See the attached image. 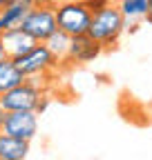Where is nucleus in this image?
<instances>
[{
    "instance_id": "5",
    "label": "nucleus",
    "mask_w": 152,
    "mask_h": 160,
    "mask_svg": "<svg viewBox=\"0 0 152 160\" xmlns=\"http://www.w3.org/2000/svg\"><path fill=\"white\" fill-rule=\"evenodd\" d=\"M43 98H45V93H43L41 85H36L31 78H27L25 82L16 85L14 89L0 96L7 111H36Z\"/></svg>"
},
{
    "instance_id": "3",
    "label": "nucleus",
    "mask_w": 152,
    "mask_h": 160,
    "mask_svg": "<svg viewBox=\"0 0 152 160\" xmlns=\"http://www.w3.org/2000/svg\"><path fill=\"white\" fill-rule=\"evenodd\" d=\"M56 22L58 29L67 31L69 36L87 33L92 11L85 5V0H63V2H56Z\"/></svg>"
},
{
    "instance_id": "17",
    "label": "nucleus",
    "mask_w": 152,
    "mask_h": 160,
    "mask_svg": "<svg viewBox=\"0 0 152 160\" xmlns=\"http://www.w3.org/2000/svg\"><path fill=\"white\" fill-rule=\"evenodd\" d=\"M7 58V53H5V47H3V42H0V60H5Z\"/></svg>"
},
{
    "instance_id": "1",
    "label": "nucleus",
    "mask_w": 152,
    "mask_h": 160,
    "mask_svg": "<svg viewBox=\"0 0 152 160\" xmlns=\"http://www.w3.org/2000/svg\"><path fill=\"white\" fill-rule=\"evenodd\" d=\"M125 27H128V20L123 18L119 7L117 5H107L105 9L92 13V22H90L87 33L94 40H99L103 45V49H110V47H114L119 42V38L125 31Z\"/></svg>"
},
{
    "instance_id": "16",
    "label": "nucleus",
    "mask_w": 152,
    "mask_h": 160,
    "mask_svg": "<svg viewBox=\"0 0 152 160\" xmlns=\"http://www.w3.org/2000/svg\"><path fill=\"white\" fill-rule=\"evenodd\" d=\"M145 20L152 25V0H148V11H145Z\"/></svg>"
},
{
    "instance_id": "6",
    "label": "nucleus",
    "mask_w": 152,
    "mask_h": 160,
    "mask_svg": "<svg viewBox=\"0 0 152 160\" xmlns=\"http://www.w3.org/2000/svg\"><path fill=\"white\" fill-rule=\"evenodd\" d=\"M3 131L20 138V140H34V136L38 133V113L36 111H9L5 118Z\"/></svg>"
},
{
    "instance_id": "15",
    "label": "nucleus",
    "mask_w": 152,
    "mask_h": 160,
    "mask_svg": "<svg viewBox=\"0 0 152 160\" xmlns=\"http://www.w3.org/2000/svg\"><path fill=\"white\" fill-rule=\"evenodd\" d=\"M7 109H5V105H3V100H0V131H3V125H5V118H7Z\"/></svg>"
},
{
    "instance_id": "11",
    "label": "nucleus",
    "mask_w": 152,
    "mask_h": 160,
    "mask_svg": "<svg viewBox=\"0 0 152 160\" xmlns=\"http://www.w3.org/2000/svg\"><path fill=\"white\" fill-rule=\"evenodd\" d=\"M25 80H27V76L18 69V65L14 62L11 58L0 60V96L7 93L9 89H14L16 85L25 82Z\"/></svg>"
},
{
    "instance_id": "10",
    "label": "nucleus",
    "mask_w": 152,
    "mask_h": 160,
    "mask_svg": "<svg viewBox=\"0 0 152 160\" xmlns=\"http://www.w3.org/2000/svg\"><path fill=\"white\" fill-rule=\"evenodd\" d=\"M27 156H29V140H20L0 131V160H25Z\"/></svg>"
},
{
    "instance_id": "8",
    "label": "nucleus",
    "mask_w": 152,
    "mask_h": 160,
    "mask_svg": "<svg viewBox=\"0 0 152 160\" xmlns=\"http://www.w3.org/2000/svg\"><path fill=\"white\" fill-rule=\"evenodd\" d=\"M0 42L5 47V53L7 58H20L23 53H27L31 47H36V40L23 29V27H14V29H7L0 33Z\"/></svg>"
},
{
    "instance_id": "4",
    "label": "nucleus",
    "mask_w": 152,
    "mask_h": 160,
    "mask_svg": "<svg viewBox=\"0 0 152 160\" xmlns=\"http://www.w3.org/2000/svg\"><path fill=\"white\" fill-rule=\"evenodd\" d=\"M14 62L27 78H36V76H47L49 71H54L61 60L49 51L45 42H36V47H31L27 53H23L20 58H14Z\"/></svg>"
},
{
    "instance_id": "12",
    "label": "nucleus",
    "mask_w": 152,
    "mask_h": 160,
    "mask_svg": "<svg viewBox=\"0 0 152 160\" xmlns=\"http://www.w3.org/2000/svg\"><path fill=\"white\" fill-rule=\"evenodd\" d=\"M69 42H72V36L63 29H56L47 40L45 45L49 47V51L61 60V62H67V53H69Z\"/></svg>"
},
{
    "instance_id": "9",
    "label": "nucleus",
    "mask_w": 152,
    "mask_h": 160,
    "mask_svg": "<svg viewBox=\"0 0 152 160\" xmlns=\"http://www.w3.org/2000/svg\"><path fill=\"white\" fill-rule=\"evenodd\" d=\"M38 2H41V0H11V2H7L0 9V33L7 31V29H14V27H20L23 18Z\"/></svg>"
},
{
    "instance_id": "2",
    "label": "nucleus",
    "mask_w": 152,
    "mask_h": 160,
    "mask_svg": "<svg viewBox=\"0 0 152 160\" xmlns=\"http://www.w3.org/2000/svg\"><path fill=\"white\" fill-rule=\"evenodd\" d=\"M20 27L36 42H45L58 29V22H56V0H41L36 7H31L29 13L23 18Z\"/></svg>"
},
{
    "instance_id": "18",
    "label": "nucleus",
    "mask_w": 152,
    "mask_h": 160,
    "mask_svg": "<svg viewBox=\"0 0 152 160\" xmlns=\"http://www.w3.org/2000/svg\"><path fill=\"white\" fill-rule=\"evenodd\" d=\"M7 2H11V0H0V9H3V7H5Z\"/></svg>"
},
{
    "instance_id": "7",
    "label": "nucleus",
    "mask_w": 152,
    "mask_h": 160,
    "mask_svg": "<svg viewBox=\"0 0 152 160\" xmlns=\"http://www.w3.org/2000/svg\"><path fill=\"white\" fill-rule=\"evenodd\" d=\"M103 51V45L99 40H94L90 33H79L72 36L69 42V53H67V62H76V65H85L92 62L94 58H99Z\"/></svg>"
},
{
    "instance_id": "13",
    "label": "nucleus",
    "mask_w": 152,
    "mask_h": 160,
    "mask_svg": "<svg viewBox=\"0 0 152 160\" xmlns=\"http://www.w3.org/2000/svg\"><path fill=\"white\" fill-rule=\"evenodd\" d=\"M117 7H119V11L123 13V18L130 22V20L145 18L148 0H117Z\"/></svg>"
},
{
    "instance_id": "14",
    "label": "nucleus",
    "mask_w": 152,
    "mask_h": 160,
    "mask_svg": "<svg viewBox=\"0 0 152 160\" xmlns=\"http://www.w3.org/2000/svg\"><path fill=\"white\" fill-rule=\"evenodd\" d=\"M85 5H87L90 11L94 13V11H101V9H105L107 5H112V0H85Z\"/></svg>"
}]
</instances>
